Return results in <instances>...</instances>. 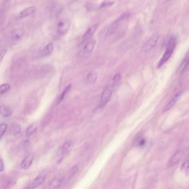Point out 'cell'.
Returning a JSON list of instances; mask_svg holds the SVG:
<instances>
[{
  "label": "cell",
  "mask_w": 189,
  "mask_h": 189,
  "mask_svg": "<svg viewBox=\"0 0 189 189\" xmlns=\"http://www.w3.org/2000/svg\"><path fill=\"white\" fill-rule=\"evenodd\" d=\"M1 113L4 117H9L12 114V110L8 106L5 105L1 106Z\"/></svg>",
  "instance_id": "16"
},
{
  "label": "cell",
  "mask_w": 189,
  "mask_h": 189,
  "mask_svg": "<svg viewBox=\"0 0 189 189\" xmlns=\"http://www.w3.org/2000/svg\"><path fill=\"white\" fill-rule=\"evenodd\" d=\"M112 94L111 88L109 87L106 88L102 93L100 107L102 108L106 105L111 98Z\"/></svg>",
  "instance_id": "4"
},
{
  "label": "cell",
  "mask_w": 189,
  "mask_h": 189,
  "mask_svg": "<svg viewBox=\"0 0 189 189\" xmlns=\"http://www.w3.org/2000/svg\"><path fill=\"white\" fill-rule=\"evenodd\" d=\"M96 41L95 40H91L89 41L85 44L84 48V51L86 53H91L94 48Z\"/></svg>",
  "instance_id": "13"
},
{
  "label": "cell",
  "mask_w": 189,
  "mask_h": 189,
  "mask_svg": "<svg viewBox=\"0 0 189 189\" xmlns=\"http://www.w3.org/2000/svg\"><path fill=\"white\" fill-rule=\"evenodd\" d=\"M33 159V157L31 155H29L26 157L22 162V168L24 170L28 169L32 163Z\"/></svg>",
  "instance_id": "10"
},
{
  "label": "cell",
  "mask_w": 189,
  "mask_h": 189,
  "mask_svg": "<svg viewBox=\"0 0 189 189\" xmlns=\"http://www.w3.org/2000/svg\"><path fill=\"white\" fill-rule=\"evenodd\" d=\"M145 139H143V138H142V139L140 140L139 142H138V145L139 146H143L145 145Z\"/></svg>",
  "instance_id": "32"
},
{
  "label": "cell",
  "mask_w": 189,
  "mask_h": 189,
  "mask_svg": "<svg viewBox=\"0 0 189 189\" xmlns=\"http://www.w3.org/2000/svg\"><path fill=\"white\" fill-rule=\"evenodd\" d=\"M181 94V92L178 93L176 94L175 96L173 97V98L171 99V101H170L168 104L165 107L164 109L163 110V112H165L168 111V110H169L174 105V104H175L176 102H177V101L178 100V99L179 98V95H180Z\"/></svg>",
  "instance_id": "14"
},
{
  "label": "cell",
  "mask_w": 189,
  "mask_h": 189,
  "mask_svg": "<svg viewBox=\"0 0 189 189\" xmlns=\"http://www.w3.org/2000/svg\"><path fill=\"white\" fill-rule=\"evenodd\" d=\"M6 53V50L5 49H3V50L1 49V61H2V60L4 56L5 55V54Z\"/></svg>",
  "instance_id": "30"
},
{
  "label": "cell",
  "mask_w": 189,
  "mask_h": 189,
  "mask_svg": "<svg viewBox=\"0 0 189 189\" xmlns=\"http://www.w3.org/2000/svg\"><path fill=\"white\" fill-rule=\"evenodd\" d=\"M70 146V143L69 142H67L64 144L62 147V153L63 154H65L68 152V150Z\"/></svg>",
  "instance_id": "23"
},
{
  "label": "cell",
  "mask_w": 189,
  "mask_h": 189,
  "mask_svg": "<svg viewBox=\"0 0 189 189\" xmlns=\"http://www.w3.org/2000/svg\"><path fill=\"white\" fill-rule=\"evenodd\" d=\"M54 49V45L53 43H50L45 46L43 50V54L44 55H47L51 53Z\"/></svg>",
  "instance_id": "18"
},
{
  "label": "cell",
  "mask_w": 189,
  "mask_h": 189,
  "mask_svg": "<svg viewBox=\"0 0 189 189\" xmlns=\"http://www.w3.org/2000/svg\"><path fill=\"white\" fill-rule=\"evenodd\" d=\"M189 66V59L188 60L187 62V63L186 64V65H185V66L184 69H186V68H187V67H188Z\"/></svg>",
  "instance_id": "33"
},
{
  "label": "cell",
  "mask_w": 189,
  "mask_h": 189,
  "mask_svg": "<svg viewBox=\"0 0 189 189\" xmlns=\"http://www.w3.org/2000/svg\"><path fill=\"white\" fill-rule=\"evenodd\" d=\"M98 25H95L87 30L84 35V40H88L89 39L91 38L95 31H96L97 28L98 27Z\"/></svg>",
  "instance_id": "9"
},
{
  "label": "cell",
  "mask_w": 189,
  "mask_h": 189,
  "mask_svg": "<svg viewBox=\"0 0 189 189\" xmlns=\"http://www.w3.org/2000/svg\"><path fill=\"white\" fill-rule=\"evenodd\" d=\"M181 170L184 172L187 176L189 175V159L182 164Z\"/></svg>",
  "instance_id": "19"
},
{
  "label": "cell",
  "mask_w": 189,
  "mask_h": 189,
  "mask_svg": "<svg viewBox=\"0 0 189 189\" xmlns=\"http://www.w3.org/2000/svg\"><path fill=\"white\" fill-rule=\"evenodd\" d=\"M78 167L77 166H74L71 169L70 175H69V179H72V178L74 176L76 175V173H77L78 170Z\"/></svg>",
  "instance_id": "25"
},
{
  "label": "cell",
  "mask_w": 189,
  "mask_h": 189,
  "mask_svg": "<svg viewBox=\"0 0 189 189\" xmlns=\"http://www.w3.org/2000/svg\"><path fill=\"white\" fill-rule=\"evenodd\" d=\"M1 167H0V171L1 172H2L4 171L5 169V166L4 164V162L2 159V158L1 159Z\"/></svg>",
  "instance_id": "31"
},
{
  "label": "cell",
  "mask_w": 189,
  "mask_h": 189,
  "mask_svg": "<svg viewBox=\"0 0 189 189\" xmlns=\"http://www.w3.org/2000/svg\"><path fill=\"white\" fill-rule=\"evenodd\" d=\"M46 177L43 175L38 176L34 181L32 184L28 188L29 189H34L40 186L45 180Z\"/></svg>",
  "instance_id": "7"
},
{
  "label": "cell",
  "mask_w": 189,
  "mask_h": 189,
  "mask_svg": "<svg viewBox=\"0 0 189 189\" xmlns=\"http://www.w3.org/2000/svg\"><path fill=\"white\" fill-rule=\"evenodd\" d=\"M24 32V29L22 28L14 30L12 32V38L15 40H19L23 36Z\"/></svg>",
  "instance_id": "12"
},
{
  "label": "cell",
  "mask_w": 189,
  "mask_h": 189,
  "mask_svg": "<svg viewBox=\"0 0 189 189\" xmlns=\"http://www.w3.org/2000/svg\"><path fill=\"white\" fill-rule=\"evenodd\" d=\"M10 86L9 84H3L1 85V87H0V93H1V95L3 94L10 90Z\"/></svg>",
  "instance_id": "21"
},
{
  "label": "cell",
  "mask_w": 189,
  "mask_h": 189,
  "mask_svg": "<svg viewBox=\"0 0 189 189\" xmlns=\"http://www.w3.org/2000/svg\"><path fill=\"white\" fill-rule=\"evenodd\" d=\"M186 151L182 150L178 151L170 158L167 162V165L173 166L178 164L186 156Z\"/></svg>",
  "instance_id": "3"
},
{
  "label": "cell",
  "mask_w": 189,
  "mask_h": 189,
  "mask_svg": "<svg viewBox=\"0 0 189 189\" xmlns=\"http://www.w3.org/2000/svg\"><path fill=\"white\" fill-rule=\"evenodd\" d=\"M158 34L156 33L153 34L144 46L143 48L144 51L146 52L154 48L158 42Z\"/></svg>",
  "instance_id": "5"
},
{
  "label": "cell",
  "mask_w": 189,
  "mask_h": 189,
  "mask_svg": "<svg viewBox=\"0 0 189 189\" xmlns=\"http://www.w3.org/2000/svg\"><path fill=\"white\" fill-rule=\"evenodd\" d=\"M27 189H28V188Z\"/></svg>",
  "instance_id": "34"
},
{
  "label": "cell",
  "mask_w": 189,
  "mask_h": 189,
  "mask_svg": "<svg viewBox=\"0 0 189 189\" xmlns=\"http://www.w3.org/2000/svg\"><path fill=\"white\" fill-rule=\"evenodd\" d=\"M63 181V177H57L52 180L49 186V189H59L61 186Z\"/></svg>",
  "instance_id": "6"
},
{
  "label": "cell",
  "mask_w": 189,
  "mask_h": 189,
  "mask_svg": "<svg viewBox=\"0 0 189 189\" xmlns=\"http://www.w3.org/2000/svg\"><path fill=\"white\" fill-rule=\"evenodd\" d=\"M121 21L120 18H118L117 20L113 22L108 28L106 32V35L107 36H109L115 32L117 29L119 23Z\"/></svg>",
  "instance_id": "8"
},
{
  "label": "cell",
  "mask_w": 189,
  "mask_h": 189,
  "mask_svg": "<svg viewBox=\"0 0 189 189\" xmlns=\"http://www.w3.org/2000/svg\"><path fill=\"white\" fill-rule=\"evenodd\" d=\"M121 76L120 74H117L114 76L113 78V81L114 83L117 84L119 82L121 79Z\"/></svg>",
  "instance_id": "28"
},
{
  "label": "cell",
  "mask_w": 189,
  "mask_h": 189,
  "mask_svg": "<svg viewBox=\"0 0 189 189\" xmlns=\"http://www.w3.org/2000/svg\"><path fill=\"white\" fill-rule=\"evenodd\" d=\"M35 9V6H31L27 7L22 11L20 14V18H21L27 17L34 12Z\"/></svg>",
  "instance_id": "11"
},
{
  "label": "cell",
  "mask_w": 189,
  "mask_h": 189,
  "mask_svg": "<svg viewBox=\"0 0 189 189\" xmlns=\"http://www.w3.org/2000/svg\"><path fill=\"white\" fill-rule=\"evenodd\" d=\"M21 127L20 125H16V126H15L13 130L12 131V134L14 135L18 134L19 133L21 130Z\"/></svg>",
  "instance_id": "27"
},
{
  "label": "cell",
  "mask_w": 189,
  "mask_h": 189,
  "mask_svg": "<svg viewBox=\"0 0 189 189\" xmlns=\"http://www.w3.org/2000/svg\"><path fill=\"white\" fill-rule=\"evenodd\" d=\"M7 126L6 124L5 123H1L0 126V134H1V138L5 134L7 129Z\"/></svg>",
  "instance_id": "24"
},
{
  "label": "cell",
  "mask_w": 189,
  "mask_h": 189,
  "mask_svg": "<svg viewBox=\"0 0 189 189\" xmlns=\"http://www.w3.org/2000/svg\"><path fill=\"white\" fill-rule=\"evenodd\" d=\"M71 20L68 18H64L58 24L57 31L60 35H64L68 31L71 26Z\"/></svg>",
  "instance_id": "2"
},
{
  "label": "cell",
  "mask_w": 189,
  "mask_h": 189,
  "mask_svg": "<svg viewBox=\"0 0 189 189\" xmlns=\"http://www.w3.org/2000/svg\"><path fill=\"white\" fill-rule=\"evenodd\" d=\"M14 183V181L10 178L6 179L1 184V189H9Z\"/></svg>",
  "instance_id": "15"
},
{
  "label": "cell",
  "mask_w": 189,
  "mask_h": 189,
  "mask_svg": "<svg viewBox=\"0 0 189 189\" xmlns=\"http://www.w3.org/2000/svg\"><path fill=\"white\" fill-rule=\"evenodd\" d=\"M176 38L175 36L172 35L170 37L168 40L165 52L159 62L158 68H160L171 57L176 46Z\"/></svg>",
  "instance_id": "1"
},
{
  "label": "cell",
  "mask_w": 189,
  "mask_h": 189,
  "mask_svg": "<svg viewBox=\"0 0 189 189\" xmlns=\"http://www.w3.org/2000/svg\"><path fill=\"white\" fill-rule=\"evenodd\" d=\"M114 3V2L111 1H104L101 4V6L102 7H108L111 6Z\"/></svg>",
  "instance_id": "26"
},
{
  "label": "cell",
  "mask_w": 189,
  "mask_h": 189,
  "mask_svg": "<svg viewBox=\"0 0 189 189\" xmlns=\"http://www.w3.org/2000/svg\"><path fill=\"white\" fill-rule=\"evenodd\" d=\"M71 87H72V85H70H70L67 86L66 88H65L64 90V91H63V92L62 93L60 97V98L59 99V102H61L63 100V99L64 98L65 95H66L67 93L69 91H70Z\"/></svg>",
  "instance_id": "22"
},
{
  "label": "cell",
  "mask_w": 189,
  "mask_h": 189,
  "mask_svg": "<svg viewBox=\"0 0 189 189\" xmlns=\"http://www.w3.org/2000/svg\"><path fill=\"white\" fill-rule=\"evenodd\" d=\"M142 134L141 133H140L139 134H138L137 136L135 138H134V144H138L140 140H141L142 138Z\"/></svg>",
  "instance_id": "29"
},
{
  "label": "cell",
  "mask_w": 189,
  "mask_h": 189,
  "mask_svg": "<svg viewBox=\"0 0 189 189\" xmlns=\"http://www.w3.org/2000/svg\"><path fill=\"white\" fill-rule=\"evenodd\" d=\"M98 77V74L95 71L89 72L87 76V80L90 83H94L96 81Z\"/></svg>",
  "instance_id": "17"
},
{
  "label": "cell",
  "mask_w": 189,
  "mask_h": 189,
  "mask_svg": "<svg viewBox=\"0 0 189 189\" xmlns=\"http://www.w3.org/2000/svg\"><path fill=\"white\" fill-rule=\"evenodd\" d=\"M37 129V125L35 124H32L29 127L26 131V135L27 136H30Z\"/></svg>",
  "instance_id": "20"
}]
</instances>
